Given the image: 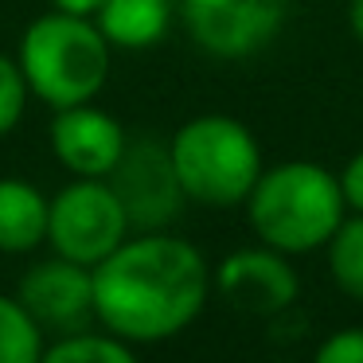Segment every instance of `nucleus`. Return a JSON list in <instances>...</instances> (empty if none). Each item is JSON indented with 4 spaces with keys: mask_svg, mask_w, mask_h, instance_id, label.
Instances as JSON below:
<instances>
[{
    "mask_svg": "<svg viewBox=\"0 0 363 363\" xmlns=\"http://www.w3.org/2000/svg\"><path fill=\"white\" fill-rule=\"evenodd\" d=\"M347 32L363 48V0H347Z\"/></svg>",
    "mask_w": 363,
    "mask_h": 363,
    "instance_id": "nucleus-20",
    "label": "nucleus"
},
{
    "mask_svg": "<svg viewBox=\"0 0 363 363\" xmlns=\"http://www.w3.org/2000/svg\"><path fill=\"white\" fill-rule=\"evenodd\" d=\"M28 98H32V90H28V82H24L20 63L0 51V137H9L12 129L24 121Z\"/></svg>",
    "mask_w": 363,
    "mask_h": 363,
    "instance_id": "nucleus-16",
    "label": "nucleus"
},
{
    "mask_svg": "<svg viewBox=\"0 0 363 363\" xmlns=\"http://www.w3.org/2000/svg\"><path fill=\"white\" fill-rule=\"evenodd\" d=\"M48 332L32 320L16 293H0V363H40Z\"/></svg>",
    "mask_w": 363,
    "mask_h": 363,
    "instance_id": "nucleus-15",
    "label": "nucleus"
},
{
    "mask_svg": "<svg viewBox=\"0 0 363 363\" xmlns=\"http://www.w3.org/2000/svg\"><path fill=\"white\" fill-rule=\"evenodd\" d=\"M16 297L48 336H71L94 324V269L51 254L24 269Z\"/></svg>",
    "mask_w": 363,
    "mask_h": 363,
    "instance_id": "nucleus-8",
    "label": "nucleus"
},
{
    "mask_svg": "<svg viewBox=\"0 0 363 363\" xmlns=\"http://www.w3.org/2000/svg\"><path fill=\"white\" fill-rule=\"evenodd\" d=\"M125 125L113 113H106L94 102H79L55 110L51 118V152L71 176H90V180H106L125 152Z\"/></svg>",
    "mask_w": 363,
    "mask_h": 363,
    "instance_id": "nucleus-10",
    "label": "nucleus"
},
{
    "mask_svg": "<svg viewBox=\"0 0 363 363\" xmlns=\"http://www.w3.org/2000/svg\"><path fill=\"white\" fill-rule=\"evenodd\" d=\"M313 363H363V328H340L324 336Z\"/></svg>",
    "mask_w": 363,
    "mask_h": 363,
    "instance_id": "nucleus-17",
    "label": "nucleus"
},
{
    "mask_svg": "<svg viewBox=\"0 0 363 363\" xmlns=\"http://www.w3.org/2000/svg\"><path fill=\"white\" fill-rule=\"evenodd\" d=\"M133 235L125 207L106 180L74 176L71 184L48 199V246L51 254L94 269L106 254H113Z\"/></svg>",
    "mask_w": 363,
    "mask_h": 363,
    "instance_id": "nucleus-5",
    "label": "nucleus"
},
{
    "mask_svg": "<svg viewBox=\"0 0 363 363\" xmlns=\"http://www.w3.org/2000/svg\"><path fill=\"white\" fill-rule=\"evenodd\" d=\"M106 184L121 199L133 230H168L180 219L184 203H188V196L180 188V176L172 168L168 141H157L149 133L129 137L125 152L118 157Z\"/></svg>",
    "mask_w": 363,
    "mask_h": 363,
    "instance_id": "nucleus-6",
    "label": "nucleus"
},
{
    "mask_svg": "<svg viewBox=\"0 0 363 363\" xmlns=\"http://www.w3.org/2000/svg\"><path fill=\"white\" fill-rule=\"evenodd\" d=\"M340 191H344V203L352 215H363V149L347 157V164L336 172Z\"/></svg>",
    "mask_w": 363,
    "mask_h": 363,
    "instance_id": "nucleus-18",
    "label": "nucleus"
},
{
    "mask_svg": "<svg viewBox=\"0 0 363 363\" xmlns=\"http://www.w3.org/2000/svg\"><path fill=\"white\" fill-rule=\"evenodd\" d=\"M48 242V196L20 176H0V254H35Z\"/></svg>",
    "mask_w": 363,
    "mask_h": 363,
    "instance_id": "nucleus-11",
    "label": "nucleus"
},
{
    "mask_svg": "<svg viewBox=\"0 0 363 363\" xmlns=\"http://www.w3.org/2000/svg\"><path fill=\"white\" fill-rule=\"evenodd\" d=\"M242 207L254 238L289 258L324 250L347 215L336 172L316 160H281L262 168Z\"/></svg>",
    "mask_w": 363,
    "mask_h": 363,
    "instance_id": "nucleus-2",
    "label": "nucleus"
},
{
    "mask_svg": "<svg viewBox=\"0 0 363 363\" xmlns=\"http://www.w3.org/2000/svg\"><path fill=\"white\" fill-rule=\"evenodd\" d=\"M211 269L172 230H133L94 266V320L125 344H164L199 320Z\"/></svg>",
    "mask_w": 363,
    "mask_h": 363,
    "instance_id": "nucleus-1",
    "label": "nucleus"
},
{
    "mask_svg": "<svg viewBox=\"0 0 363 363\" xmlns=\"http://www.w3.org/2000/svg\"><path fill=\"white\" fill-rule=\"evenodd\" d=\"M211 289L242 316H277L301 297V277L289 254L258 242L230 250L211 274Z\"/></svg>",
    "mask_w": 363,
    "mask_h": 363,
    "instance_id": "nucleus-9",
    "label": "nucleus"
},
{
    "mask_svg": "<svg viewBox=\"0 0 363 363\" xmlns=\"http://www.w3.org/2000/svg\"><path fill=\"white\" fill-rule=\"evenodd\" d=\"M59 12H71V16H98V9H102L106 0H51Z\"/></svg>",
    "mask_w": 363,
    "mask_h": 363,
    "instance_id": "nucleus-19",
    "label": "nucleus"
},
{
    "mask_svg": "<svg viewBox=\"0 0 363 363\" xmlns=\"http://www.w3.org/2000/svg\"><path fill=\"white\" fill-rule=\"evenodd\" d=\"M172 168L188 203L242 207L262 176V145L250 125L227 113H199L168 137Z\"/></svg>",
    "mask_w": 363,
    "mask_h": 363,
    "instance_id": "nucleus-4",
    "label": "nucleus"
},
{
    "mask_svg": "<svg viewBox=\"0 0 363 363\" xmlns=\"http://www.w3.org/2000/svg\"><path fill=\"white\" fill-rule=\"evenodd\" d=\"M40 363H141V359H137L133 344H125L113 332L82 328L71 332V336H55L43 347Z\"/></svg>",
    "mask_w": 363,
    "mask_h": 363,
    "instance_id": "nucleus-13",
    "label": "nucleus"
},
{
    "mask_svg": "<svg viewBox=\"0 0 363 363\" xmlns=\"http://www.w3.org/2000/svg\"><path fill=\"white\" fill-rule=\"evenodd\" d=\"M16 63L32 98L51 110H67L79 102H94L110 82L113 48L90 16L43 12L24 28Z\"/></svg>",
    "mask_w": 363,
    "mask_h": 363,
    "instance_id": "nucleus-3",
    "label": "nucleus"
},
{
    "mask_svg": "<svg viewBox=\"0 0 363 363\" xmlns=\"http://www.w3.org/2000/svg\"><path fill=\"white\" fill-rule=\"evenodd\" d=\"M180 16L199 51L215 59H250L277 40L285 0H180Z\"/></svg>",
    "mask_w": 363,
    "mask_h": 363,
    "instance_id": "nucleus-7",
    "label": "nucleus"
},
{
    "mask_svg": "<svg viewBox=\"0 0 363 363\" xmlns=\"http://www.w3.org/2000/svg\"><path fill=\"white\" fill-rule=\"evenodd\" d=\"M110 48L145 51L157 48L172 24V0H106L94 16Z\"/></svg>",
    "mask_w": 363,
    "mask_h": 363,
    "instance_id": "nucleus-12",
    "label": "nucleus"
},
{
    "mask_svg": "<svg viewBox=\"0 0 363 363\" xmlns=\"http://www.w3.org/2000/svg\"><path fill=\"white\" fill-rule=\"evenodd\" d=\"M324 258L336 289L363 305V215H344L336 235L324 242Z\"/></svg>",
    "mask_w": 363,
    "mask_h": 363,
    "instance_id": "nucleus-14",
    "label": "nucleus"
}]
</instances>
